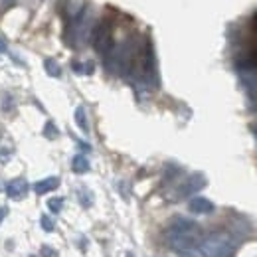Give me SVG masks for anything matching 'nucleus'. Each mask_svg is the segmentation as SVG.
<instances>
[{"label":"nucleus","mask_w":257,"mask_h":257,"mask_svg":"<svg viewBox=\"0 0 257 257\" xmlns=\"http://www.w3.org/2000/svg\"><path fill=\"white\" fill-rule=\"evenodd\" d=\"M71 168H73V172H77V174H85V172L89 170V161H87L83 155H75L73 161H71Z\"/></svg>","instance_id":"nucleus-7"},{"label":"nucleus","mask_w":257,"mask_h":257,"mask_svg":"<svg viewBox=\"0 0 257 257\" xmlns=\"http://www.w3.org/2000/svg\"><path fill=\"white\" fill-rule=\"evenodd\" d=\"M75 123H77V127L81 128L83 133L89 131V127H87V119H85V109H83V107H77V109H75Z\"/></svg>","instance_id":"nucleus-10"},{"label":"nucleus","mask_w":257,"mask_h":257,"mask_svg":"<svg viewBox=\"0 0 257 257\" xmlns=\"http://www.w3.org/2000/svg\"><path fill=\"white\" fill-rule=\"evenodd\" d=\"M4 50H6V44H4V40L0 38V52H4Z\"/></svg>","instance_id":"nucleus-16"},{"label":"nucleus","mask_w":257,"mask_h":257,"mask_svg":"<svg viewBox=\"0 0 257 257\" xmlns=\"http://www.w3.org/2000/svg\"><path fill=\"white\" fill-rule=\"evenodd\" d=\"M8 216V208H4V206H0V224H2V220Z\"/></svg>","instance_id":"nucleus-15"},{"label":"nucleus","mask_w":257,"mask_h":257,"mask_svg":"<svg viewBox=\"0 0 257 257\" xmlns=\"http://www.w3.org/2000/svg\"><path fill=\"white\" fill-rule=\"evenodd\" d=\"M26 190H28V182H26L24 178H16V180H12V182L6 184V194H8V198H12V200L22 198V196L26 194Z\"/></svg>","instance_id":"nucleus-5"},{"label":"nucleus","mask_w":257,"mask_h":257,"mask_svg":"<svg viewBox=\"0 0 257 257\" xmlns=\"http://www.w3.org/2000/svg\"><path fill=\"white\" fill-rule=\"evenodd\" d=\"M44 133H46V137H48V139L58 137V128L54 127V123H48V125H46V128H44Z\"/></svg>","instance_id":"nucleus-14"},{"label":"nucleus","mask_w":257,"mask_h":257,"mask_svg":"<svg viewBox=\"0 0 257 257\" xmlns=\"http://www.w3.org/2000/svg\"><path fill=\"white\" fill-rule=\"evenodd\" d=\"M251 133H253V137H255V141H257V127H251Z\"/></svg>","instance_id":"nucleus-17"},{"label":"nucleus","mask_w":257,"mask_h":257,"mask_svg":"<svg viewBox=\"0 0 257 257\" xmlns=\"http://www.w3.org/2000/svg\"><path fill=\"white\" fill-rule=\"evenodd\" d=\"M44 67H46L48 75H52V77H60V75H62V67H60L58 62H54L52 58H48V60L44 62Z\"/></svg>","instance_id":"nucleus-9"},{"label":"nucleus","mask_w":257,"mask_h":257,"mask_svg":"<svg viewBox=\"0 0 257 257\" xmlns=\"http://www.w3.org/2000/svg\"><path fill=\"white\" fill-rule=\"evenodd\" d=\"M48 208L58 214L64 208V198H52V200H48Z\"/></svg>","instance_id":"nucleus-12"},{"label":"nucleus","mask_w":257,"mask_h":257,"mask_svg":"<svg viewBox=\"0 0 257 257\" xmlns=\"http://www.w3.org/2000/svg\"><path fill=\"white\" fill-rule=\"evenodd\" d=\"M125 257H135V253H131V251H128V253H127Z\"/></svg>","instance_id":"nucleus-18"},{"label":"nucleus","mask_w":257,"mask_h":257,"mask_svg":"<svg viewBox=\"0 0 257 257\" xmlns=\"http://www.w3.org/2000/svg\"><path fill=\"white\" fill-rule=\"evenodd\" d=\"M60 186V178L58 176H50V178H44V180H38L36 184H34V190L36 194H48L52 192V190H56Z\"/></svg>","instance_id":"nucleus-6"},{"label":"nucleus","mask_w":257,"mask_h":257,"mask_svg":"<svg viewBox=\"0 0 257 257\" xmlns=\"http://www.w3.org/2000/svg\"><path fill=\"white\" fill-rule=\"evenodd\" d=\"M204 186H206V176H204V174H192V176L180 186L178 196H190V194L198 192V190L204 188Z\"/></svg>","instance_id":"nucleus-4"},{"label":"nucleus","mask_w":257,"mask_h":257,"mask_svg":"<svg viewBox=\"0 0 257 257\" xmlns=\"http://www.w3.org/2000/svg\"><path fill=\"white\" fill-rule=\"evenodd\" d=\"M40 257H58V251L52 245H42L40 247Z\"/></svg>","instance_id":"nucleus-13"},{"label":"nucleus","mask_w":257,"mask_h":257,"mask_svg":"<svg viewBox=\"0 0 257 257\" xmlns=\"http://www.w3.org/2000/svg\"><path fill=\"white\" fill-rule=\"evenodd\" d=\"M40 225H42V229H44V231H48V233H52V231L56 229V224H54V222H52V218H50V216H46V214H44V216H40Z\"/></svg>","instance_id":"nucleus-11"},{"label":"nucleus","mask_w":257,"mask_h":257,"mask_svg":"<svg viewBox=\"0 0 257 257\" xmlns=\"http://www.w3.org/2000/svg\"><path fill=\"white\" fill-rule=\"evenodd\" d=\"M237 249V239L227 231H214L204 235L202 241L186 251H180L178 257H231Z\"/></svg>","instance_id":"nucleus-1"},{"label":"nucleus","mask_w":257,"mask_h":257,"mask_svg":"<svg viewBox=\"0 0 257 257\" xmlns=\"http://www.w3.org/2000/svg\"><path fill=\"white\" fill-rule=\"evenodd\" d=\"M170 227L172 229H194V227H198V224L196 222H192V220H188V218H174L172 222H170Z\"/></svg>","instance_id":"nucleus-8"},{"label":"nucleus","mask_w":257,"mask_h":257,"mask_svg":"<svg viewBox=\"0 0 257 257\" xmlns=\"http://www.w3.org/2000/svg\"><path fill=\"white\" fill-rule=\"evenodd\" d=\"M202 237H204V233L200 227H194V229H172L170 227L166 231V243L176 253L196 247L202 241Z\"/></svg>","instance_id":"nucleus-2"},{"label":"nucleus","mask_w":257,"mask_h":257,"mask_svg":"<svg viewBox=\"0 0 257 257\" xmlns=\"http://www.w3.org/2000/svg\"><path fill=\"white\" fill-rule=\"evenodd\" d=\"M32 257H34V255H32Z\"/></svg>","instance_id":"nucleus-19"},{"label":"nucleus","mask_w":257,"mask_h":257,"mask_svg":"<svg viewBox=\"0 0 257 257\" xmlns=\"http://www.w3.org/2000/svg\"><path fill=\"white\" fill-rule=\"evenodd\" d=\"M188 210L192 214H198V216H206V214H212L216 210V206H214L212 200H208L204 196H194L192 200L188 202Z\"/></svg>","instance_id":"nucleus-3"}]
</instances>
